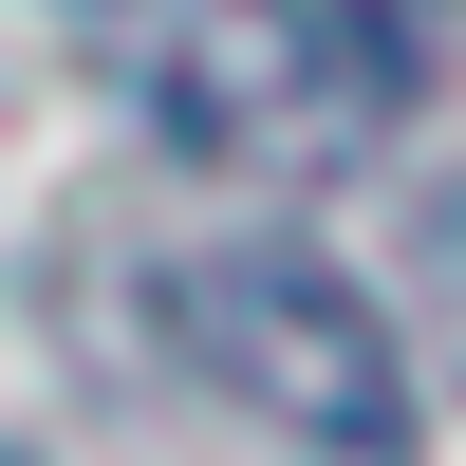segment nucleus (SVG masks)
I'll list each match as a JSON object with an SVG mask.
<instances>
[{"mask_svg": "<svg viewBox=\"0 0 466 466\" xmlns=\"http://www.w3.org/2000/svg\"><path fill=\"white\" fill-rule=\"evenodd\" d=\"M149 336H168L224 410H261L280 448H336V466L410 448V336L373 318L336 261H299V243H187L168 280H149Z\"/></svg>", "mask_w": 466, "mask_h": 466, "instance_id": "nucleus-1", "label": "nucleus"}, {"mask_svg": "<svg viewBox=\"0 0 466 466\" xmlns=\"http://www.w3.org/2000/svg\"><path fill=\"white\" fill-rule=\"evenodd\" d=\"M392 94H410V37L392 19H336V0H168V37H149L168 149H206V168H243V187L373 168Z\"/></svg>", "mask_w": 466, "mask_h": 466, "instance_id": "nucleus-2", "label": "nucleus"}]
</instances>
